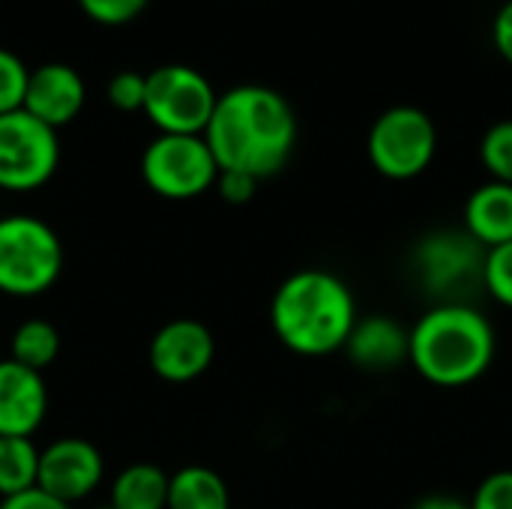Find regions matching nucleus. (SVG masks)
I'll use <instances>...</instances> for the list:
<instances>
[{"instance_id": "nucleus-26", "label": "nucleus", "mask_w": 512, "mask_h": 509, "mask_svg": "<svg viewBox=\"0 0 512 509\" xmlns=\"http://www.w3.org/2000/svg\"><path fill=\"white\" fill-rule=\"evenodd\" d=\"M261 180L243 174V171H219V180H216V192L228 201V204H246L252 201L255 189H258Z\"/></svg>"}, {"instance_id": "nucleus-15", "label": "nucleus", "mask_w": 512, "mask_h": 509, "mask_svg": "<svg viewBox=\"0 0 512 509\" xmlns=\"http://www.w3.org/2000/svg\"><path fill=\"white\" fill-rule=\"evenodd\" d=\"M465 234L483 249L512 243V186L489 180L465 201Z\"/></svg>"}, {"instance_id": "nucleus-9", "label": "nucleus", "mask_w": 512, "mask_h": 509, "mask_svg": "<svg viewBox=\"0 0 512 509\" xmlns=\"http://www.w3.org/2000/svg\"><path fill=\"white\" fill-rule=\"evenodd\" d=\"M102 477H105L102 453L84 438H60V441L48 444L45 450H39L36 489H42L45 495H51L69 507L84 501L87 495H93V489L102 483Z\"/></svg>"}, {"instance_id": "nucleus-4", "label": "nucleus", "mask_w": 512, "mask_h": 509, "mask_svg": "<svg viewBox=\"0 0 512 509\" xmlns=\"http://www.w3.org/2000/svg\"><path fill=\"white\" fill-rule=\"evenodd\" d=\"M63 270V246L51 225L12 213L0 219V291L9 297L45 294Z\"/></svg>"}, {"instance_id": "nucleus-14", "label": "nucleus", "mask_w": 512, "mask_h": 509, "mask_svg": "<svg viewBox=\"0 0 512 509\" xmlns=\"http://www.w3.org/2000/svg\"><path fill=\"white\" fill-rule=\"evenodd\" d=\"M483 258L486 249L468 234H435L417 252L420 273L432 288H456L474 276L483 279Z\"/></svg>"}, {"instance_id": "nucleus-27", "label": "nucleus", "mask_w": 512, "mask_h": 509, "mask_svg": "<svg viewBox=\"0 0 512 509\" xmlns=\"http://www.w3.org/2000/svg\"><path fill=\"white\" fill-rule=\"evenodd\" d=\"M492 42L498 48V54L512 66V0H507L492 21Z\"/></svg>"}, {"instance_id": "nucleus-6", "label": "nucleus", "mask_w": 512, "mask_h": 509, "mask_svg": "<svg viewBox=\"0 0 512 509\" xmlns=\"http://www.w3.org/2000/svg\"><path fill=\"white\" fill-rule=\"evenodd\" d=\"M369 162L387 180L420 177L438 153V129L417 105L387 108L369 129Z\"/></svg>"}, {"instance_id": "nucleus-11", "label": "nucleus", "mask_w": 512, "mask_h": 509, "mask_svg": "<svg viewBox=\"0 0 512 509\" xmlns=\"http://www.w3.org/2000/svg\"><path fill=\"white\" fill-rule=\"evenodd\" d=\"M48 390L42 372L0 360V438H33L45 423Z\"/></svg>"}, {"instance_id": "nucleus-13", "label": "nucleus", "mask_w": 512, "mask_h": 509, "mask_svg": "<svg viewBox=\"0 0 512 509\" xmlns=\"http://www.w3.org/2000/svg\"><path fill=\"white\" fill-rule=\"evenodd\" d=\"M348 360L369 375H384L411 360V330L387 315L360 318L345 345Z\"/></svg>"}, {"instance_id": "nucleus-23", "label": "nucleus", "mask_w": 512, "mask_h": 509, "mask_svg": "<svg viewBox=\"0 0 512 509\" xmlns=\"http://www.w3.org/2000/svg\"><path fill=\"white\" fill-rule=\"evenodd\" d=\"M147 3L150 0H78L81 12L90 21L105 24V27H120V24L135 21L147 9Z\"/></svg>"}, {"instance_id": "nucleus-2", "label": "nucleus", "mask_w": 512, "mask_h": 509, "mask_svg": "<svg viewBox=\"0 0 512 509\" xmlns=\"http://www.w3.org/2000/svg\"><path fill=\"white\" fill-rule=\"evenodd\" d=\"M357 321V300L348 282L321 267L291 273L270 303L276 339L300 357H330L345 351Z\"/></svg>"}, {"instance_id": "nucleus-8", "label": "nucleus", "mask_w": 512, "mask_h": 509, "mask_svg": "<svg viewBox=\"0 0 512 509\" xmlns=\"http://www.w3.org/2000/svg\"><path fill=\"white\" fill-rule=\"evenodd\" d=\"M60 162L57 129L24 108L0 114V189L33 192L45 186Z\"/></svg>"}, {"instance_id": "nucleus-10", "label": "nucleus", "mask_w": 512, "mask_h": 509, "mask_svg": "<svg viewBox=\"0 0 512 509\" xmlns=\"http://www.w3.org/2000/svg\"><path fill=\"white\" fill-rule=\"evenodd\" d=\"M216 357L213 333L192 318L168 321L150 342V366L162 381L189 384L201 378Z\"/></svg>"}, {"instance_id": "nucleus-16", "label": "nucleus", "mask_w": 512, "mask_h": 509, "mask_svg": "<svg viewBox=\"0 0 512 509\" xmlns=\"http://www.w3.org/2000/svg\"><path fill=\"white\" fill-rule=\"evenodd\" d=\"M168 486L171 474L159 465L138 462L117 474L111 483V504L114 509H168Z\"/></svg>"}, {"instance_id": "nucleus-22", "label": "nucleus", "mask_w": 512, "mask_h": 509, "mask_svg": "<svg viewBox=\"0 0 512 509\" xmlns=\"http://www.w3.org/2000/svg\"><path fill=\"white\" fill-rule=\"evenodd\" d=\"M483 285L501 306L512 309V243L486 249L483 258Z\"/></svg>"}, {"instance_id": "nucleus-1", "label": "nucleus", "mask_w": 512, "mask_h": 509, "mask_svg": "<svg viewBox=\"0 0 512 509\" xmlns=\"http://www.w3.org/2000/svg\"><path fill=\"white\" fill-rule=\"evenodd\" d=\"M204 141L219 171H243L267 180L288 165L297 147V114L279 90L237 84L219 96Z\"/></svg>"}, {"instance_id": "nucleus-20", "label": "nucleus", "mask_w": 512, "mask_h": 509, "mask_svg": "<svg viewBox=\"0 0 512 509\" xmlns=\"http://www.w3.org/2000/svg\"><path fill=\"white\" fill-rule=\"evenodd\" d=\"M480 162L489 171V180L512 186V120H501L486 129L480 141Z\"/></svg>"}, {"instance_id": "nucleus-17", "label": "nucleus", "mask_w": 512, "mask_h": 509, "mask_svg": "<svg viewBox=\"0 0 512 509\" xmlns=\"http://www.w3.org/2000/svg\"><path fill=\"white\" fill-rule=\"evenodd\" d=\"M168 509H231V495L216 471L189 465L171 474Z\"/></svg>"}, {"instance_id": "nucleus-29", "label": "nucleus", "mask_w": 512, "mask_h": 509, "mask_svg": "<svg viewBox=\"0 0 512 509\" xmlns=\"http://www.w3.org/2000/svg\"><path fill=\"white\" fill-rule=\"evenodd\" d=\"M411 509H471V504H465L459 498H450V495H429V498L417 501Z\"/></svg>"}, {"instance_id": "nucleus-7", "label": "nucleus", "mask_w": 512, "mask_h": 509, "mask_svg": "<svg viewBox=\"0 0 512 509\" xmlns=\"http://www.w3.org/2000/svg\"><path fill=\"white\" fill-rule=\"evenodd\" d=\"M141 177L168 201H192L216 186L219 165L204 135H156L141 153Z\"/></svg>"}, {"instance_id": "nucleus-18", "label": "nucleus", "mask_w": 512, "mask_h": 509, "mask_svg": "<svg viewBox=\"0 0 512 509\" xmlns=\"http://www.w3.org/2000/svg\"><path fill=\"white\" fill-rule=\"evenodd\" d=\"M39 450L33 438H0V498L36 489Z\"/></svg>"}, {"instance_id": "nucleus-30", "label": "nucleus", "mask_w": 512, "mask_h": 509, "mask_svg": "<svg viewBox=\"0 0 512 509\" xmlns=\"http://www.w3.org/2000/svg\"><path fill=\"white\" fill-rule=\"evenodd\" d=\"M93 509H114V507H93Z\"/></svg>"}, {"instance_id": "nucleus-3", "label": "nucleus", "mask_w": 512, "mask_h": 509, "mask_svg": "<svg viewBox=\"0 0 512 509\" xmlns=\"http://www.w3.org/2000/svg\"><path fill=\"white\" fill-rule=\"evenodd\" d=\"M495 327L468 303L432 306L411 327V366L435 387H468L495 363Z\"/></svg>"}, {"instance_id": "nucleus-19", "label": "nucleus", "mask_w": 512, "mask_h": 509, "mask_svg": "<svg viewBox=\"0 0 512 509\" xmlns=\"http://www.w3.org/2000/svg\"><path fill=\"white\" fill-rule=\"evenodd\" d=\"M9 348H12L15 363L27 366L33 372H45L60 354V333L54 330V324H48L42 318H30L12 333Z\"/></svg>"}, {"instance_id": "nucleus-12", "label": "nucleus", "mask_w": 512, "mask_h": 509, "mask_svg": "<svg viewBox=\"0 0 512 509\" xmlns=\"http://www.w3.org/2000/svg\"><path fill=\"white\" fill-rule=\"evenodd\" d=\"M87 99L84 78L69 63H42L30 69L24 111L42 120L51 129L72 123Z\"/></svg>"}, {"instance_id": "nucleus-28", "label": "nucleus", "mask_w": 512, "mask_h": 509, "mask_svg": "<svg viewBox=\"0 0 512 509\" xmlns=\"http://www.w3.org/2000/svg\"><path fill=\"white\" fill-rule=\"evenodd\" d=\"M0 509H72L69 504L45 495L42 489H30V492H21V495H12V498H3Z\"/></svg>"}, {"instance_id": "nucleus-21", "label": "nucleus", "mask_w": 512, "mask_h": 509, "mask_svg": "<svg viewBox=\"0 0 512 509\" xmlns=\"http://www.w3.org/2000/svg\"><path fill=\"white\" fill-rule=\"evenodd\" d=\"M27 81H30V69L24 66V60L0 48V114L24 108Z\"/></svg>"}, {"instance_id": "nucleus-24", "label": "nucleus", "mask_w": 512, "mask_h": 509, "mask_svg": "<svg viewBox=\"0 0 512 509\" xmlns=\"http://www.w3.org/2000/svg\"><path fill=\"white\" fill-rule=\"evenodd\" d=\"M105 93H108V102H111L117 111H126V114H132V111H144L147 75H141V72H132V69H126V72H117V75L108 81Z\"/></svg>"}, {"instance_id": "nucleus-25", "label": "nucleus", "mask_w": 512, "mask_h": 509, "mask_svg": "<svg viewBox=\"0 0 512 509\" xmlns=\"http://www.w3.org/2000/svg\"><path fill=\"white\" fill-rule=\"evenodd\" d=\"M468 504L471 509H512V471L489 474Z\"/></svg>"}, {"instance_id": "nucleus-5", "label": "nucleus", "mask_w": 512, "mask_h": 509, "mask_svg": "<svg viewBox=\"0 0 512 509\" xmlns=\"http://www.w3.org/2000/svg\"><path fill=\"white\" fill-rule=\"evenodd\" d=\"M219 93L198 69L186 63H165L147 72L144 114L159 135H204Z\"/></svg>"}]
</instances>
